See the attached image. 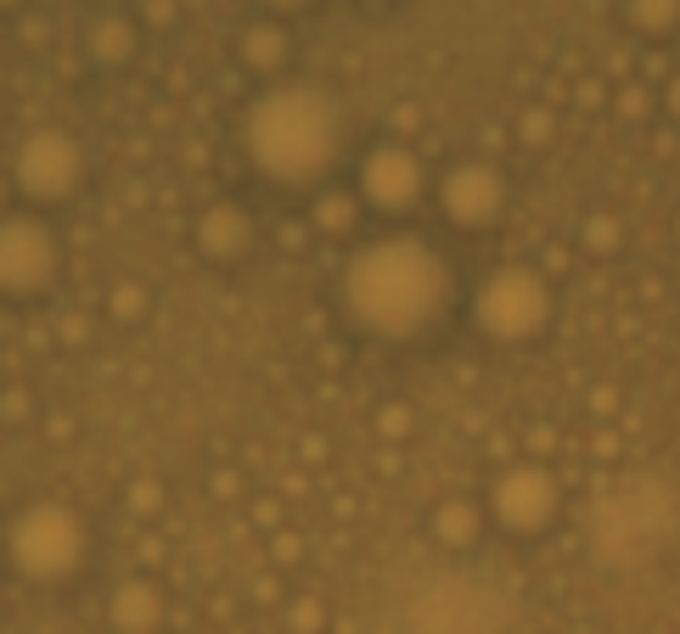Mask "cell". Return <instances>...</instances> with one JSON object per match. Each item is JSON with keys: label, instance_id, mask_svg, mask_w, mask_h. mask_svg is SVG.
<instances>
[{"label": "cell", "instance_id": "1", "mask_svg": "<svg viewBox=\"0 0 680 634\" xmlns=\"http://www.w3.org/2000/svg\"><path fill=\"white\" fill-rule=\"evenodd\" d=\"M343 297L372 331L405 338L423 320H433L444 297V264L423 242H377L349 264Z\"/></svg>", "mask_w": 680, "mask_h": 634}, {"label": "cell", "instance_id": "2", "mask_svg": "<svg viewBox=\"0 0 680 634\" xmlns=\"http://www.w3.org/2000/svg\"><path fill=\"white\" fill-rule=\"evenodd\" d=\"M248 152L270 180H315L338 152V113L315 90H270L248 113Z\"/></svg>", "mask_w": 680, "mask_h": 634}, {"label": "cell", "instance_id": "3", "mask_svg": "<svg viewBox=\"0 0 680 634\" xmlns=\"http://www.w3.org/2000/svg\"><path fill=\"white\" fill-rule=\"evenodd\" d=\"M545 281L534 276V270H495L490 281L478 287V304H473V315H478V326L490 331V338H529V331H540V320H545Z\"/></svg>", "mask_w": 680, "mask_h": 634}, {"label": "cell", "instance_id": "4", "mask_svg": "<svg viewBox=\"0 0 680 634\" xmlns=\"http://www.w3.org/2000/svg\"><path fill=\"white\" fill-rule=\"evenodd\" d=\"M79 545H85V528L62 506H35L12 528V556H17L23 573H35V579H62L79 561Z\"/></svg>", "mask_w": 680, "mask_h": 634}, {"label": "cell", "instance_id": "5", "mask_svg": "<svg viewBox=\"0 0 680 634\" xmlns=\"http://www.w3.org/2000/svg\"><path fill=\"white\" fill-rule=\"evenodd\" d=\"M51 264H56V248H51V230L40 219H7L0 225V287L35 292V287H46Z\"/></svg>", "mask_w": 680, "mask_h": 634}, {"label": "cell", "instance_id": "6", "mask_svg": "<svg viewBox=\"0 0 680 634\" xmlns=\"http://www.w3.org/2000/svg\"><path fill=\"white\" fill-rule=\"evenodd\" d=\"M79 180V152L68 136H56V129H40V136H28V147L17 152V186L28 196H40V203H51V196L74 191Z\"/></svg>", "mask_w": 680, "mask_h": 634}, {"label": "cell", "instance_id": "7", "mask_svg": "<svg viewBox=\"0 0 680 634\" xmlns=\"http://www.w3.org/2000/svg\"><path fill=\"white\" fill-rule=\"evenodd\" d=\"M557 511V483L540 472V466H512L495 483V517L517 533H534L545 517Z\"/></svg>", "mask_w": 680, "mask_h": 634}, {"label": "cell", "instance_id": "8", "mask_svg": "<svg viewBox=\"0 0 680 634\" xmlns=\"http://www.w3.org/2000/svg\"><path fill=\"white\" fill-rule=\"evenodd\" d=\"M361 186L377 208H411L416 196H423V163L405 147H377L361 169Z\"/></svg>", "mask_w": 680, "mask_h": 634}, {"label": "cell", "instance_id": "9", "mask_svg": "<svg viewBox=\"0 0 680 634\" xmlns=\"http://www.w3.org/2000/svg\"><path fill=\"white\" fill-rule=\"evenodd\" d=\"M439 196H444V214H450V219L483 225V219H495L506 186H501V175L490 169V163H462V169H450V175H444Z\"/></svg>", "mask_w": 680, "mask_h": 634}, {"label": "cell", "instance_id": "10", "mask_svg": "<svg viewBox=\"0 0 680 634\" xmlns=\"http://www.w3.org/2000/svg\"><path fill=\"white\" fill-rule=\"evenodd\" d=\"M198 242H203V253H214V258L242 253V248H248V214L231 208V203L209 208V214L198 219Z\"/></svg>", "mask_w": 680, "mask_h": 634}, {"label": "cell", "instance_id": "11", "mask_svg": "<svg viewBox=\"0 0 680 634\" xmlns=\"http://www.w3.org/2000/svg\"><path fill=\"white\" fill-rule=\"evenodd\" d=\"M158 618H164V600H158V589H152V584H141V579L118 584V595H113V623H118V629L147 634Z\"/></svg>", "mask_w": 680, "mask_h": 634}, {"label": "cell", "instance_id": "12", "mask_svg": "<svg viewBox=\"0 0 680 634\" xmlns=\"http://www.w3.org/2000/svg\"><path fill=\"white\" fill-rule=\"evenodd\" d=\"M433 540L439 545H473L478 540V506L473 499H444L433 511Z\"/></svg>", "mask_w": 680, "mask_h": 634}, {"label": "cell", "instance_id": "13", "mask_svg": "<svg viewBox=\"0 0 680 634\" xmlns=\"http://www.w3.org/2000/svg\"><path fill=\"white\" fill-rule=\"evenodd\" d=\"M281 56H287V35H281V28L259 23V28H248V35H242V62H248V68L270 74V68H281Z\"/></svg>", "mask_w": 680, "mask_h": 634}, {"label": "cell", "instance_id": "14", "mask_svg": "<svg viewBox=\"0 0 680 634\" xmlns=\"http://www.w3.org/2000/svg\"><path fill=\"white\" fill-rule=\"evenodd\" d=\"M129 46H136V35H129L124 17H96V28H90V56L96 62H124Z\"/></svg>", "mask_w": 680, "mask_h": 634}, {"label": "cell", "instance_id": "15", "mask_svg": "<svg viewBox=\"0 0 680 634\" xmlns=\"http://www.w3.org/2000/svg\"><path fill=\"white\" fill-rule=\"evenodd\" d=\"M630 23L658 35V28H675L680 23V0H630Z\"/></svg>", "mask_w": 680, "mask_h": 634}, {"label": "cell", "instance_id": "16", "mask_svg": "<svg viewBox=\"0 0 680 634\" xmlns=\"http://www.w3.org/2000/svg\"><path fill=\"white\" fill-rule=\"evenodd\" d=\"M315 225L327 230V237H338V230H349L354 225V203L343 191H332V196H320V208H315Z\"/></svg>", "mask_w": 680, "mask_h": 634}, {"label": "cell", "instance_id": "17", "mask_svg": "<svg viewBox=\"0 0 680 634\" xmlns=\"http://www.w3.org/2000/svg\"><path fill=\"white\" fill-rule=\"evenodd\" d=\"M108 309H113L118 320H141V309H147V292H141L136 281H124V287H113V297H108Z\"/></svg>", "mask_w": 680, "mask_h": 634}, {"label": "cell", "instance_id": "18", "mask_svg": "<svg viewBox=\"0 0 680 634\" xmlns=\"http://www.w3.org/2000/svg\"><path fill=\"white\" fill-rule=\"evenodd\" d=\"M585 242H591L596 253L619 248V219H591V225H585Z\"/></svg>", "mask_w": 680, "mask_h": 634}, {"label": "cell", "instance_id": "19", "mask_svg": "<svg viewBox=\"0 0 680 634\" xmlns=\"http://www.w3.org/2000/svg\"><path fill=\"white\" fill-rule=\"evenodd\" d=\"M545 136H552V118H545V113H529V118H524V141H534V147H540Z\"/></svg>", "mask_w": 680, "mask_h": 634}, {"label": "cell", "instance_id": "20", "mask_svg": "<svg viewBox=\"0 0 680 634\" xmlns=\"http://www.w3.org/2000/svg\"><path fill=\"white\" fill-rule=\"evenodd\" d=\"M377 427H382V432H405V427H411V416H405V405H388V410L377 416Z\"/></svg>", "mask_w": 680, "mask_h": 634}, {"label": "cell", "instance_id": "21", "mask_svg": "<svg viewBox=\"0 0 680 634\" xmlns=\"http://www.w3.org/2000/svg\"><path fill=\"white\" fill-rule=\"evenodd\" d=\"M158 506V489L152 483H136V511H152Z\"/></svg>", "mask_w": 680, "mask_h": 634}, {"label": "cell", "instance_id": "22", "mask_svg": "<svg viewBox=\"0 0 680 634\" xmlns=\"http://www.w3.org/2000/svg\"><path fill=\"white\" fill-rule=\"evenodd\" d=\"M664 107L680 118V74H675V79H669V90H664Z\"/></svg>", "mask_w": 680, "mask_h": 634}, {"label": "cell", "instance_id": "23", "mask_svg": "<svg viewBox=\"0 0 680 634\" xmlns=\"http://www.w3.org/2000/svg\"><path fill=\"white\" fill-rule=\"evenodd\" d=\"M270 12H299V7H310V0H265Z\"/></svg>", "mask_w": 680, "mask_h": 634}, {"label": "cell", "instance_id": "24", "mask_svg": "<svg viewBox=\"0 0 680 634\" xmlns=\"http://www.w3.org/2000/svg\"><path fill=\"white\" fill-rule=\"evenodd\" d=\"M0 7H17V0H0Z\"/></svg>", "mask_w": 680, "mask_h": 634}]
</instances>
